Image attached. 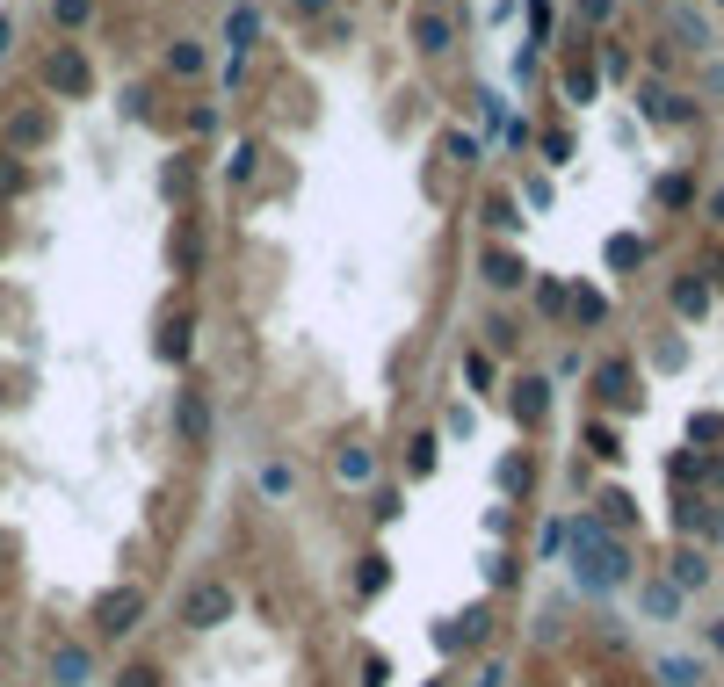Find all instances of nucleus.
Returning <instances> with one entry per match:
<instances>
[{
  "mask_svg": "<svg viewBox=\"0 0 724 687\" xmlns=\"http://www.w3.org/2000/svg\"><path fill=\"white\" fill-rule=\"evenodd\" d=\"M116 687H160V666H124V673H116Z\"/></svg>",
  "mask_w": 724,
  "mask_h": 687,
  "instance_id": "nucleus-26",
  "label": "nucleus"
},
{
  "mask_svg": "<svg viewBox=\"0 0 724 687\" xmlns=\"http://www.w3.org/2000/svg\"><path fill=\"white\" fill-rule=\"evenodd\" d=\"M688 196H696V189H688V174H667V181H659V203H667V210H681Z\"/></svg>",
  "mask_w": 724,
  "mask_h": 687,
  "instance_id": "nucleus-21",
  "label": "nucleus"
},
{
  "mask_svg": "<svg viewBox=\"0 0 724 687\" xmlns=\"http://www.w3.org/2000/svg\"><path fill=\"white\" fill-rule=\"evenodd\" d=\"M196 66H203L196 44H167V73H196Z\"/></svg>",
  "mask_w": 724,
  "mask_h": 687,
  "instance_id": "nucleus-20",
  "label": "nucleus"
},
{
  "mask_svg": "<svg viewBox=\"0 0 724 687\" xmlns=\"http://www.w3.org/2000/svg\"><path fill=\"white\" fill-rule=\"evenodd\" d=\"M174 434L189 449H210V398L203 391H174Z\"/></svg>",
  "mask_w": 724,
  "mask_h": 687,
  "instance_id": "nucleus-5",
  "label": "nucleus"
},
{
  "mask_svg": "<svg viewBox=\"0 0 724 687\" xmlns=\"http://www.w3.org/2000/svg\"><path fill=\"white\" fill-rule=\"evenodd\" d=\"M232 615H239V593L225 579H196L181 593V622H189V630H225Z\"/></svg>",
  "mask_w": 724,
  "mask_h": 687,
  "instance_id": "nucleus-2",
  "label": "nucleus"
},
{
  "mask_svg": "<svg viewBox=\"0 0 724 687\" xmlns=\"http://www.w3.org/2000/svg\"><path fill=\"white\" fill-rule=\"evenodd\" d=\"M138 615H145V593L138 586H116V593L95 601V630L102 637H124V630H138Z\"/></svg>",
  "mask_w": 724,
  "mask_h": 687,
  "instance_id": "nucleus-4",
  "label": "nucleus"
},
{
  "mask_svg": "<svg viewBox=\"0 0 724 687\" xmlns=\"http://www.w3.org/2000/svg\"><path fill=\"white\" fill-rule=\"evenodd\" d=\"M254 160H261V152H254V145H232V160H225V174H232V181H247V174H254Z\"/></svg>",
  "mask_w": 724,
  "mask_h": 687,
  "instance_id": "nucleus-24",
  "label": "nucleus"
},
{
  "mask_svg": "<svg viewBox=\"0 0 724 687\" xmlns=\"http://www.w3.org/2000/svg\"><path fill=\"white\" fill-rule=\"evenodd\" d=\"M674 601H681L674 586H645V608H652V615H674Z\"/></svg>",
  "mask_w": 724,
  "mask_h": 687,
  "instance_id": "nucleus-27",
  "label": "nucleus"
},
{
  "mask_svg": "<svg viewBox=\"0 0 724 687\" xmlns=\"http://www.w3.org/2000/svg\"><path fill=\"white\" fill-rule=\"evenodd\" d=\"M601 507H609V521H601V528H630V521H638V507H630V492H609Z\"/></svg>",
  "mask_w": 724,
  "mask_h": 687,
  "instance_id": "nucleus-19",
  "label": "nucleus"
},
{
  "mask_svg": "<svg viewBox=\"0 0 724 687\" xmlns=\"http://www.w3.org/2000/svg\"><path fill=\"white\" fill-rule=\"evenodd\" d=\"M659 673H667V687H696V680H703L688 659H659Z\"/></svg>",
  "mask_w": 724,
  "mask_h": 687,
  "instance_id": "nucleus-22",
  "label": "nucleus"
},
{
  "mask_svg": "<svg viewBox=\"0 0 724 687\" xmlns=\"http://www.w3.org/2000/svg\"><path fill=\"white\" fill-rule=\"evenodd\" d=\"M254 37H261V8H254V0H239V8H232V22H225V44H232V58L247 51Z\"/></svg>",
  "mask_w": 724,
  "mask_h": 687,
  "instance_id": "nucleus-7",
  "label": "nucleus"
},
{
  "mask_svg": "<svg viewBox=\"0 0 724 687\" xmlns=\"http://www.w3.org/2000/svg\"><path fill=\"white\" fill-rule=\"evenodd\" d=\"M326 8H334V0H297V15H326Z\"/></svg>",
  "mask_w": 724,
  "mask_h": 687,
  "instance_id": "nucleus-30",
  "label": "nucleus"
},
{
  "mask_svg": "<svg viewBox=\"0 0 724 687\" xmlns=\"http://www.w3.org/2000/svg\"><path fill=\"white\" fill-rule=\"evenodd\" d=\"M87 15H95V0H51V22L58 29H80Z\"/></svg>",
  "mask_w": 724,
  "mask_h": 687,
  "instance_id": "nucleus-17",
  "label": "nucleus"
},
{
  "mask_svg": "<svg viewBox=\"0 0 724 687\" xmlns=\"http://www.w3.org/2000/svg\"><path fill=\"white\" fill-rule=\"evenodd\" d=\"M413 37H420V51H442V44H449V22H442V15H420Z\"/></svg>",
  "mask_w": 724,
  "mask_h": 687,
  "instance_id": "nucleus-18",
  "label": "nucleus"
},
{
  "mask_svg": "<svg viewBox=\"0 0 724 687\" xmlns=\"http://www.w3.org/2000/svg\"><path fill=\"white\" fill-rule=\"evenodd\" d=\"M261 492L283 499V492H290V463H268V471H261Z\"/></svg>",
  "mask_w": 724,
  "mask_h": 687,
  "instance_id": "nucleus-25",
  "label": "nucleus"
},
{
  "mask_svg": "<svg viewBox=\"0 0 724 687\" xmlns=\"http://www.w3.org/2000/svg\"><path fill=\"white\" fill-rule=\"evenodd\" d=\"M51 673H58V687H80L87 680V644H58L51 651Z\"/></svg>",
  "mask_w": 724,
  "mask_h": 687,
  "instance_id": "nucleus-9",
  "label": "nucleus"
},
{
  "mask_svg": "<svg viewBox=\"0 0 724 687\" xmlns=\"http://www.w3.org/2000/svg\"><path fill=\"white\" fill-rule=\"evenodd\" d=\"M334 471H341L348 485H362V478L377 471V463H370V449H355V442H348V449H334Z\"/></svg>",
  "mask_w": 724,
  "mask_h": 687,
  "instance_id": "nucleus-11",
  "label": "nucleus"
},
{
  "mask_svg": "<svg viewBox=\"0 0 724 687\" xmlns=\"http://www.w3.org/2000/svg\"><path fill=\"white\" fill-rule=\"evenodd\" d=\"M601 391H609V405H630L638 391H630V362H601Z\"/></svg>",
  "mask_w": 724,
  "mask_h": 687,
  "instance_id": "nucleus-12",
  "label": "nucleus"
},
{
  "mask_svg": "<svg viewBox=\"0 0 724 687\" xmlns=\"http://www.w3.org/2000/svg\"><path fill=\"white\" fill-rule=\"evenodd\" d=\"M565 304H572V319H587V326H594V319H609V297H601V290H572Z\"/></svg>",
  "mask_w": 724,
  "mask_h": 687,
  "instance_id": "nucleus-13",
  "label": "nucleus"
},
{
  "mask_svg": "<svg viewBox=\"0 0 724 687\" xmlns=\"http://www.w3.org/2000/svg\"><path fill=\"white\" fill-rule=\"evenodd\" d=\"M543 160L565 167V160H572V138H558V131H551V138H543Z\"/></svg>",
  "mask_w": 724,
  "mask_h": 687,
  "instance_id": "nucleus-29",
  "label": "nucleus"
},
{
  "mask_svg": "<svg viewBox=\"0 0 724 687\" xmlns=\"http://www.w3.org/2000/svg\"><path fill=\"white\" fill-rule=\"evenodd\" d=\"M44 87H51V95H66V102H80L87 87H95V73H87L80 44H58V51L44 58Z\"/></svg>",
  "mask_w": 724,
  "mask_h": 687,
  "instance_id": "nucleus-3",
  "label": "nucleus"
},
{
  "mask_svg": "<svg viewBox=\"0 0 724 687\" xmlns=\"http://www.w3.org/2000/svg\"><path fill=\"white\" fill-rule=\"evenodd\" d=\"M44 138H51V109H15V116H8V145H15V152L44 145Z\"/></svg>",
  "mask_w": 724,
  "mask_h": 687,
  "instance_id": "nucleus-6",
  "label": "nucleus"
},
{
  "mask_svg": "<svg viewBox=\"0 0 724 687\" xmlns=\"http://www.w3.org/2000/svg\"><path fill=\"white\" fill-rule=\"evenodd\" d=\"M22 181H29V174H22L15 160H0V196H22Z\"/></svg>",
  "mask_w": 724,
  "mask_h": 687,
  "instance_id": "nucleus-28",
  "label": "nucleus"
},
{
  "mask_svg": "<svg viewBox=\"0 0 724 687\" xmlns=\"http://www.w3.org/2000/svg\"><path fill=\"white\" fill-rule=\"evenodd\" d=\"M486 283H493V290H522V283H529L522 254H486Z\"/></svg>",
  "mask_w": 724,
  "mask_h": 687,
  "instance_id": "nucleus-8",
  "label": "nucleus"
},
{
  "mask_svg": "<svg viewBox=\"0 0 724 687\" xmlns=\"http://www.w3.org/2000/svg\"><path fill=\"white\" fill-rule=\"evenodd\" d=\"M160 355H167V362L189 355V319H167V326H160Z\"/></svg>",
  "mask_w": 724,
  "mask_h": 687,
  "instance_id": "nucleus-14",
  "label": "nucleus"
},
{
  "mask_svg": "<svg viewBox=\"0 0 724 687\" xmlns=\"http://www.w3.org/2000/svg\"><path fill=\"white\" fill-rule=\"evenodd\" d=\"M703 579H710L703 550H681V557H674V586H703Z\"/></svg>",
  "mask_w": 724,
  "mask_h": 687,
  "instance_id": "nucleus-15",
  "label": "nucleus"
},
{
  "mask_svg": "<svg viewBox=\"0 0 724 687\" xmlns=\"http://www.w3.org/2000/svg\"><path fill=\"white\" fill-rule=\"evenodd\" d=\"M565 543H572V572H580L587 593H616V586L630 579V557H623V543H616L601 521H572Z\"/></svg>",
  "mask_w": 724,
  "mask_h": 687,
  "instance_id": "nucleus-1",
  "label": "nucleus"
},
{
  "mask_svg": "<svg viewBox=\"0 0 724 687\" xmlns=\"http://www.w3.org/2000/svg\"><path fill=\"white\" fill-rule=\"evenodd\" d=\"M710 210H717V217H724V189H717V203H710Z\"/></svg>",
  "mask_w": 724,
  "mask_h": 687,
  "instance_id": "nucleus-32",
  "label": "nucleus"
},
{
  "mask_svg": "<svg viewBox=\"0 0 724 687\" xmlns=\"http://www.w3.org/2000/svg\"><path fill=\"white\" fill-rule=\"evenodd\" d=\"M703 304H710V283H696V275H688V283H674V311H688V319H696Z\"/></svg>",
  "mask_w": 724,
  "mask_h": 687,
  "instance_id": "nucleus-16",
  "label": "nucleus"
},
{
  "mask_svg": "<svg viewBox=\"0 0 724 687\" xmlns=\"http://www.w3.org/2000/svg\"><path fill=\"white\" fill-rule=\"evenodd\" d=\"M8 44H15V22H8V15H0V58H8Z\"/></svg>",
  "mask_w": 724,
  "mask_h": 687,
  "instance_id": "nucleus-31",
  "label": "nucleus"
},
{
  "mask_svg": "<svg viewBox=\"0 0 724 687\" xmlns=\"http://www.w3.org/2000/svg\"><path fill=\"white\" fill-rule=\"evenodd\" d=\"M515 413H522V420H543V413H551V384L522 377V384H515Z\"/></svg>",
  "mask_w": 724,
  "mask_h": 687,
  "instance_id": "nucleus-10",
  "label": "nucleus"
},
{
  "mask_svg": "<svg viewBox=\"0 0 724 687\" xmlns=\"http://www.w3.org/2000/svg\"><path fill=\"white\" fill-rule=\"evenodd\" d=\"M565 95H572V102H594V73L572 66V73H565Z\"/></svg>",
  "mask_w": 724,
  "mask_h": 687,
  "instance_id": "nucleus-23",
  "label": "nucleus"
}]
</instances>
